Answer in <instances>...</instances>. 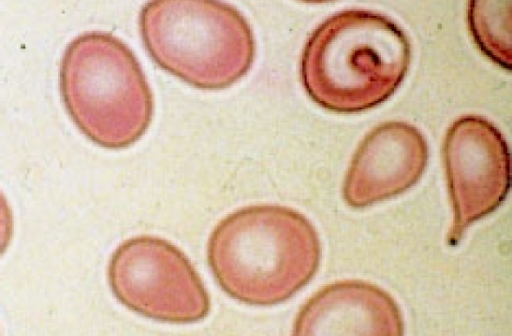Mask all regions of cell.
I'll return each mask as SVG.
<instances>
[{
  "label": "cell",
  "instance_id": "obj_6",
  "mask_svg": "<svg viewBox=\"0 0 512 336\" xmlns=\"http://www.w3.org/2000/svg\"><path fill=\"white\" fill-rule=\"evenodd\" d=\"M444 165L454 213L449 243L455 245L471 224L504 200L509 154L496 128L481 118L465 117L447 134Z\"/></svg>",
  "mask_w": 512,
  "mask_h": 336
},
{
  "label": "cell",
  "instance_id": "obj_3",
  "mask_svg": "<svg viewBox=\"0 0 512 336\" xmlns=\"http://www.w3.org/2000/svg\"><path fill=\"white\" fill-rule=\"evenodd\" d=\"M60 89L75 124L102 147H128L151 123L154 101L144 71L133 51L111 33L84 32L67 45Z\"/></svg>",
  "mask_w": 512,
  "mask_h": 336
},
{
  "label": "cell",
  "instance_id": "obj_4",
  "mask_svg": "<svg viewBox=\"0 0 512 336\" xmlns=\"http://www.w3.org/2000/svg\"><path fill=\"white\" fill-rule=\"evenodd\" d=\"M152 59L190 85L229 87L251 68L256 44L250 24L234 6L218 1H152L139 18Z\"/></svg>",
  "mask_w": 512,
  "mask_h": 336
},
{
  "label": "cell",
  "instance_id": "obj_2",
  "mask_svg": "<svg viewBox=\"0 0 512 336\" xmlns=\"http://www.w3.org/2000/svg\"><path fill=\"white\" fill-rule=\"evenodd\" d=\"M408 63V40L397 25L370 12L347 11L313 32L303 51L301 75L316 102L351 112L387 98Z\"/></svg>",
  "mask_w": 512,
  "mask_h": 336
},
{
  "label": "cell",
  "instance_id": "obj_7",
  "mask_svg": "<svg viewBox=\"0 0 512 336\" xmlns=\"http://www.w3.org/2000/svg\"><path fill=\"white\" fill-rule=\"evenodd\" d=\"M427 153L423 136L407 124L375 128L348 168L343 187L346 202L365 207L406 191L424 172Z\"/></svg>",
  "mask_w": 512,
  "mask_h": 336
},
{
  "label": "cell",
  "instance_id": "obj_5",
  "mask_svg": "<svg viewBox=\"0 0 512 336\" xmlns=\"http://www.w3.org/2000/svg\"><path fill=\"white\" fill-rule=\"evenodd\" d=\"M107 276L124 306L153 320L193 323L210 311V297L187 256L150 235L129 238L112 253Z\"/></svg>",
  "mask_w": 512,
  "mask_h": 336
},
{
  "label": "cell",
  "instance_id": "obj_9",
  "mask_svg": "<svg viewBox=\"0 0 512 336\" xmlns=\"http://www.w3.org/2000/svg\"><path fill=\"white\" fill-rule=\"evenodd\" d=\"M14 232L12 209L0 190V256L7 250Z\"/></svg>",
  "mask_w": 512,
  "mask_h": 336
},
{
  "label": "cell",
  "instance_id": "obj_8",
  "mask_svg": "<svg viewBox=\"0 0 512 336\" xmlns=\"http://www.w3.org/2000/svg\"><path fill=\"white\" fill-rule=\"evenodd\" d=\"M291 336H404V320L384 289L363 280H341L303 304Z\"/></svg>",
  "mask_w": 512,
  "mask_h": 336
},
{
  "label": "cell",
  "instance_id": "obj_1",
  "mask_svg": "<svg viewBox=\"0 0 512 336\" xmlns=\"http://www.w3.org/2000/svg\"><path fill=\"white\" fill-rule=\"evenodd\" d=\"M211 272L233 299L253 306L282 303L318 270L319 236L300 212L281 205L240 208L218 222L207 244Z\"/></svg>",
  "mask_w": 512,
  "mask_h": 336
}]
</instances>
